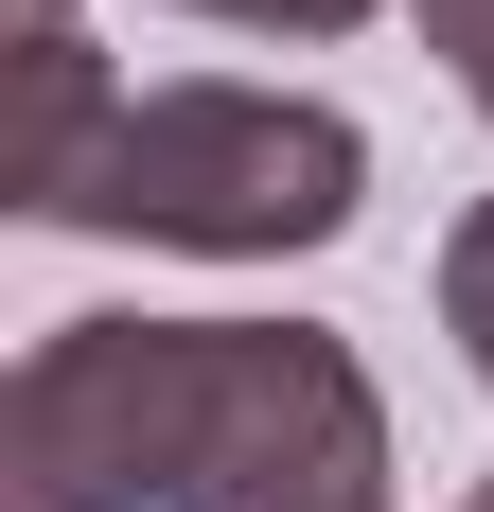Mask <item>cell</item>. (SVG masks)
<instances>
[{"mask_svg": "<svg viewBox=\"0 0 494 512\" xmlns=\"http://www.w3.org/2000/svg\"><path fill=\"white\" fill-rule=\"evenodd\" d=\"M0 512H389V389L336 318H53Z\"/></svg>", "mask_w": 494, "mask_h": 512, "instance_id": "cell-1", "label": "cell"}, {"mask_svg": "<svg viewBox=\"0 0 494 512\" xmlns=\"http://www.w3.org/2000/svg\"><path fill=\"white\" fill-rule=\"evenodd\" d=\"M371 212V124L318 89H247V71H177L124 89L106 142L71 159V195L36 230H106V248H195V265H300Z\"/></svg>", "mask_w": 494, "mask_h": 512, "instance_id": "cell-2", "label": "cell"}, {"mask_svg": "<svg viewBox=\"0 0 494 512\" xmlns=\"http://www.w3.org/2000/svg\"><path fill=\"white\" fill-rule=\"evenodd\" d=\"M106 53H89V18L71 0H18V124H0V212H53L71 195V159L106 142Z\"/></svg>", "mask_w": 494, "mask_h": 512, "instance_id": "cell-3", "label": "cell"}, {"mask_svg": "<svg viewBox=\"0 0 494 512\" xmlns=\"http://www.w3.org/2000/svg\"><path fill=\"white\" fill-rule=\"evenodd\" d=\"M442 336H459V371L494 389V195L442 230Z\"/></svg>", "mask_w": 494, "mask_h": 512, "instance_id": "cell-4", "label": "cell"}, {"mask_svg": "<svg viewBox=\"0 0 494 512\" xmlns=\"http://www.w3.org/2000/svg\"><path fill=\"white\" fill-rule=\"evenodd\" d=\"M406 18H424V53L459 71V106L494 124V0H406Z\"/></svg>", "mask_w": 494, "mask_h": 512, "instance_id": "cell-5", "label": "cell"}, {"mask_svg": "<svg viewBox=\"0 0 494 512\" xmlns=\"http://www.w3.org/2000/svg\"><path fill=\"white\" fill-rule=\"evenodd\" d=\"M177 18H230V36H353V18H389V0H177Z\"/></svg>", "mask_w": 494, "mask_h": 512, "instance_id": "cell-6", "label": "cell"}, {"mask_svg": "<svg viewBox=\"0 0 494 512\" xmlns=\"http://www.w3.org/2000/svg\"><path fill=\"white\" fill-rule=\"evenodd\" d=\"M459 512H494V477H477V495H459Z\"/></svg>", "mask_w": 494, "mask_h": 512, "instance_id": "cell-7", "label": "cell"}]
</instances>
